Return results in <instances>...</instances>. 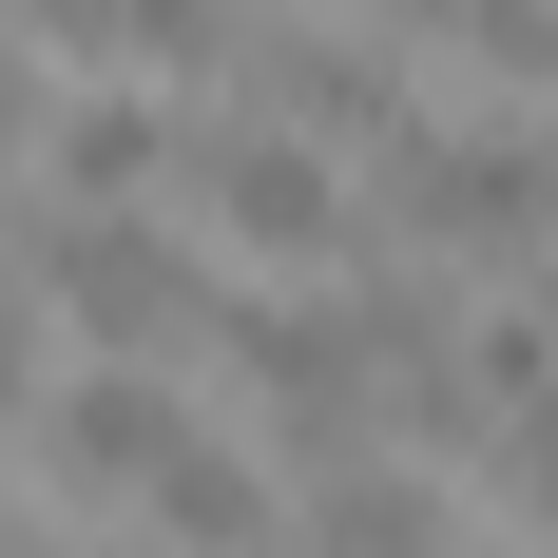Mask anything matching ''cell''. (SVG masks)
Listing matches in <instances>:
<instances>
[{"label": "cell", "mask_w": 558, "mask_h": 558, "mask_svg": "<svg viewBox=\"0 0 558 558\" xmlns=\"http://www.w3.org/2000/svg\"><path fill=\"white\" fill-rule=\"evenodd\" d=\"M20 39H39V77H193V58L231 39V0H20Z\"/></svg>", "instance_id": "obj_8"}, {"label": "cell", "mask_w": 558, "mask_h": 558, "mask_svg": "<svg viewBox=\"0 0 558 558\" xmlns=\"http://www.w3.org/2000/svg\"><path fill=\"white\" fill-rule=\"evenodd\" d=\"M482 444H501V482H520V520H558V386L520 404V424H482Z\"/></svg>", "instance_id": "obj_10"}, {"label": "cell", "mask_w": 558, "mask_h": 558, "mask_svg": "<svg viewBox=\"0 0 558 558\" xmlns=\"http://www.w3.org/2000/svg\"><path fill=\"white\" fill-rule=\"evenodd\" d=\"M173 424H193V404H173L155 366H77V386H39V482H77V501H135Z\"/></svg>", "instance_id": "obj_6"}, {"label": "cell", "mask_w": 558, "mask_h": 558, "mask_svg": "<svg viewBox=\"0 0 558 558\" xmlns=\"http://www.w3.org/2000/svg\"><path fill=\"white\" fill-rule=\"evenodd\" d=\"M20 424H39V289L0 270V444H20Z\"/></svg>", "instance_id": "obj_11"}, {"label": "cell", "mask_w": 558, "mask_h": 558, "mask_svg": "<svg viewBox=\"0 0 558 558\" xmlns=\"http://www.w3.org/2000/svg\"><path fill=\"white\" fill-rule=\"evenodd\" d=\"M270 558H444V482H424V462H328Z\"/></svg>", "instance_id": "obj_9"}, {"label": "cell", "mask_w": 558, "mask_h": 558, "mask_svg": "<svg viewBox=\"0 0 558 558\" xmlns=\"http://www.w3.org/2000/svg\"><path fill=\"white\" fill-rule=\"evenodd\" d=\"M20 289H39V328H97L116 366H173V347L213 328V270H193L155 213H58Z\"/></svg>", "instance_id": "obj_3"}, {"label": "cell", "mask_w": 558, "mask_h": 558, "mask_svg": "<svg viewBox=\"0 0 558 558\" xmlns=\"http://www.w3.org/2000/svg\"><path fill=\"white\" fill-rule=\"evenodd\" d=\"M39 97L58 77H39V39H20V0H0V135H39Z\"/></svg>", "instance_id": "obj_12"}, {"label": "cell", "mask_w": 558, "mask_h": 558, "mask_svg": "<svg viewBox=\"0 0 558 558\" xmlns=\"http://www.w3.org/2000/svg\"><path fill=\"white\" fill-rule=\"evenodd\" d=\"M173 173H193V213H213L251 270H347V251H366L347 173H328V155H289V135H251V116H231V135H173Z\"/></svg>", "instance_id": "obj_4"}, {"label": "cell", "mask_w": 558, "mask_h": 558, "mask_svg": "<svg viewBox=\"0 0 558 558\" xmlns=\"http://www.w3.org/2000/svg\"><path fill=\"white\" fill-rule=\"evenodd\" d=\"M251 386V424H270L308 482L328 462H366V424H386V386H366V347H347V308H308V289H213V328H193Z\"/></svg>", "instance_id": "obj_2"}, {"label": "cell", "mask_w": 558, "mask_h": 558, "mask_svg": "<svg viewBox=\"0 0 558 558\" xmlns=\"http://www.w3.org/2000/svg\"><path fill=\"white\" fill-rule=\"evenodd\" d=\"M20 155L58 173V213H135L173 173V97H135V77H77V97H39V135Z\"/></svg>", "instance_id": "obj_7"}, {"label": "cell", "mask_w": 558, "mask_h": 558, "mask_svg": "<svg viewBox=\"0 0 558 558\" xmlns=\"http://www.w3.org/2000/svg\"><path fill=\"white\" fill-rule=\"evenodd\" d=\"M386 251L404 270H539L558 251V135H444V116H424V135H404L386 155Z\"/></svg>", "instance_id": "obj_1"}, {"label": "cell", "mask_w": 558, "mask_h": 558, "mask_svg": "<svg viewBox=\"0 0 558 558\" xmlns=\"http://www.w3.org/2000/svg\"><path fill=\"white\" fill-rule=\"evenodd\" d=\"M520 328H539V347H558V251H539V270H520Z\"/></svg>", "instance_id": "obj_13"}, {"label": "cell", "mask_w": 558, "mask_h": 558, "mask_svg": "<svg viewBox=\"0 0 558 558\" xmlns=\"http://www.w3.org/2000/svg\"><path fill=\"white\" fill-rule=\"evenodd\" d=\"M135 539H155V558H270V539H289V501H270V462H251V444L173 424L155 482H135Z\"/></svg>", "instance_id": "obj_5"}]
</instances>
